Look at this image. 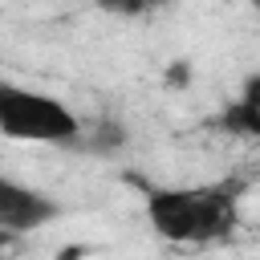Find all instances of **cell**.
Segmentation results:
<instances>
[{
	"mask_svg": "<svg viewBox=\"0 0 260 260\" xmlns=\"http://www.w3.org/2000/svg\"><path fill=\"white\" fill-rule=\"evenodd\" d=\"M240 183L215 187H158L146 195V219L162 240L175 244H207L236 228V195Z\"/></svg>",
	"mask_w": 260,
	"mask_h": 260,
	"instance_id": "6da1fadb",
	"label": "cell"
},
{
	"mask_svg": "<svg viewBox=\"0 0 260 260\" xmlns=\"http://www.w3.org/2000/svg\"><path fill=\"white\" fill-rule=\"evenodd\" d=\"M0 134L12 142H81L77 114L28 85L0 77Z\"/></svg>",
	"mask_w": 260,
	"mask_h": 260,
	"instance_id": "7a4b0ae2",
	"label": "cell"
},
{
	"mask_svg": "<svg viewBox=\"0 0 260 260\" xmlns=\"http://www.w3.org/2000/svg\"><path fill=\"white\" fill-rule=\"evenodd\" d=\"M57 199H49L37 187H24L8 175H0V232L20 236L32 228H45L49 219H57Z\"/></svg>",
	"mask_w": 260,
	"mask_h": 260,
	"instance_id": "3957f363",
	"label": "cell"
},
{
	"mask_svg": "<svg viewBox=\"0 0 260 260\" xmlns=\"http://www.w3.org/2000/svg\"><path fill=\"white\" fill-rule=\"evenodd\" d=\"M219 126L223 130H232V134H260V102H256V81H248V89H244V98L240 102H232L228 110H223V118H219Z\"/></svg>",
	"mask_w": 260,
	"mask_h": 260,
	"instance_id": "277c9868",
	"label": "cell"
},
{
	"mask_svg": "<svg viewBox=\"0 0 260 260\" xmlns=\"http://www.w3.org/2000/svg\"><path fill=\"white\" fill-rule=\"evenodd\" d=\"M126 142V134H122V126L118 122H98L89 134H85V146L89 150H98V154H110L114 146H122Z\"/></svg>",
	"mask_w": 260,
	"mask_h": 260,
	"instance_id": "5b68a950",
	"label": "cell"
},
{
	"mask_svg": "<svg viewBox=\"0 0 260 260\" xmlns=\"http://www.w3.org/2000/svg\"><path fill=\"white\" fill-rule=\"evenodd\" d=\"M162 4L167 0H98V8L110 12V16H146V12L162 8Z\"/></svg>",
	"mask_w": 260,
	"mask_h": 260,
	"instance_id": "8992f818",
	"label": "cell"
}]
</instances>
